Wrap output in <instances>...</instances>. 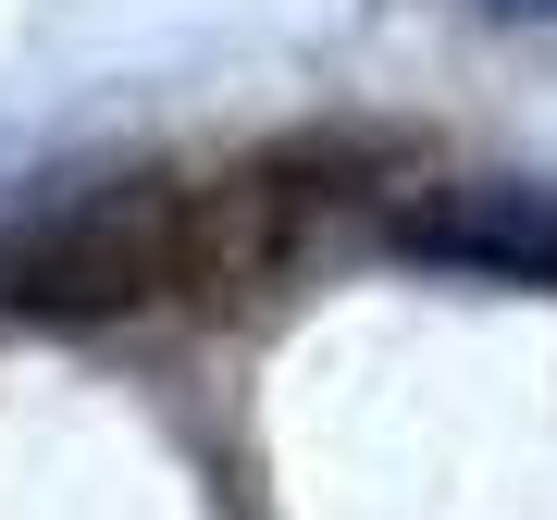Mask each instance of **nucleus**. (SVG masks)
Here are the masks:
<instances>
[{
  "instance_id": "7ed1b4c3",
  "label": "nucleus",
  "mask_w": 557,
  "mask_h": 520,
  "mask_svg": "<svg viewBox=\"0 0 557 520\" xmlns=\"http://www.w3.org/2000/svg\"><path fill=\"white\" fill-rule=\"evenodd\" d=\"M384 248L421 273H496V285H557V186L533 174H434L384 211Z\"/></svg>"
},
{
  "instance_id": "f03ea898",
  "label": "nucleus",
  "mask_w": 557,
  "mask_h": 520,
  "mask_svg": "<svg viewBox=\"0 0 557 520\" xmlns=\"http://www.w3.org/2000/svg\"><path fill=\"white\" fill-rule=\"evenodd\" d=\"M359 161L372 149H335V137H298V149H260V161H236L223 186H199V298H260V285H285L298 260L347 223V199H359Z\"/></svg>"
},
{
  "instance_id": "f257e3e1",
  "label": "nucleus",
  "mask_w": 557,
  "mask_h": 520,
  "mask_svg": "<svg viewBox=\"0 0 557 520\" xmlns=\"http://www.w3.org/2000/svg\"><path fill=\"white\" fill-rule=\"evenodd\" d=\"M199 273V186H100V199L25 223L0 260V298L25 322H124Z\"/></svg>"
}]
</instances>
